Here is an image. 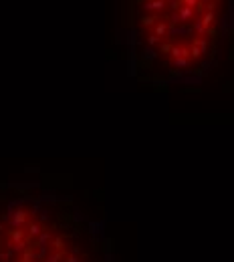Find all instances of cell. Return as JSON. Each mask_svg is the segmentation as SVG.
Segmentation results:
<instances>
[{
  "label": "cell",
  "instance_id": "cell-1",
  "mask_svg": "<svg viewBox=\"0 0 234 262\" xmlns=\"http://www.w3.org/2000/svg\"><path fill=\"white\" fill-rule=\"evenodd\" d=\"M0 262H95L91 234L57 198L0 194Z\"/></svg>",
  "mask_w": 234,
  "mask_h": 262
}]
</instances>
